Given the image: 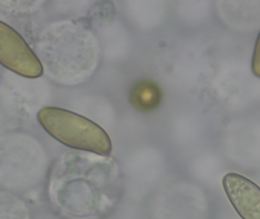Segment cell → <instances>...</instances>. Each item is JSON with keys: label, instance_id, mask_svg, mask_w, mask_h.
Segmentation results:
<instances>
[{"label": "cell", "instance_id": "obj_1", "mask_svg": "<svg viewBox=\"0 0 260 219\" xmlns=\"http://www.w3.org/2000/svg\"><path fill=\"white\" fill-rule=\"evenodd\" d=\"M38 120L51 136L66 145L100 155L112 152L108 134L83 116L60 108L45 107L39 111Z\"/></svg>", "mask_w": 260, "mask_h": 219}, {"label": "cell", "instance_id": "obj_2", "mask_svg": "<svg viewBox=\"0 0 260 219\" xmlns=\"http://www.w3.org/2000/svg\"><path fill=\"white\" fill-rule=\"evenodd\" d=\"M0 62L25 77L36 78L42 74V64L25 40L14 29L1 21Z\"/></svg>", "mask_w": 260, "mask_h": 219}, {"label": "cell", "instance_id": "obj_3", "mask_svg": "<svg viewBox=\"0 0 260 219\" xmlns=\"http://www.w3.org/2000/svg\"><path fill=\"white\" fill-rule=\"evenodd\" d=\"M225 192L243 219H260L259 187L237 173H228L223 179Z\"/></svg>", "mask_w": 260, "mask_h": 219}, {"label": "cell", "instance_id": "obj_4", "mask_svg": "<svg viewBox=\"0 0 260 219\" xmlns=\"http://www.w3.org/2000/svg\"><path fill=\"white\" fill-rule=\"evenodd\" d=\"M132 104L138 111L149 112L158 107L162 101V91L159 87L151 81L138 82L131 92Z\"/></svg>", "mask_w": 260, "mask_h": 219}]
</instances>
